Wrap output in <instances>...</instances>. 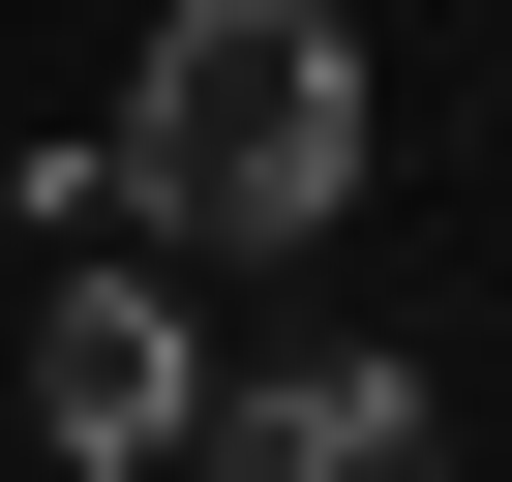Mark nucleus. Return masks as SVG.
Segmentation results:
<instances>
[{
    "label": "nucleus",
    "instance_id": "obj_1",
    "mask_svg": "<svg viewBox=\"0 0 512 482\" xmlns=\"http://www.w3.org/2000/svg\"><path fill=\"white\" fill-rule=\"evenodd\" d=\"M121 211L151 241H332L362 211V31L332 0H181L121 91Z\"/></svg>",
    "mask_w": 512,
    "mask_h": 482
},
{
    "label": "nucleus",
    "instance_id": "obj_2",
    "mask_svg": "<svg viewBox=\"0 0 512 482\" xmlns=\"http://www.w3.org/2000/svg\"><path fill=\"white\" fill-rule=\"evenodd\" d=\"M31 422H61L91 482H151V452H181V302H151V272H61V332H31Z\"/></svg>",
    "mask_w": 512,
    "mask_h": 482
},
{
    "label": "nucleus",
    "instance_id": "obj_3",
    "mask_svg": "<svg viewBox=\"0 0 512 482\" xmlns=\"http://www.w3.org/2000/svg\"><path fill=\"white\" fill-rule=\"evenodd\" d=\"M211 482H452V422H422V362H272L211 422Z\"/></svg>",
    "mask_w": 512,
    "mask_h": 482
}]
</instances>
